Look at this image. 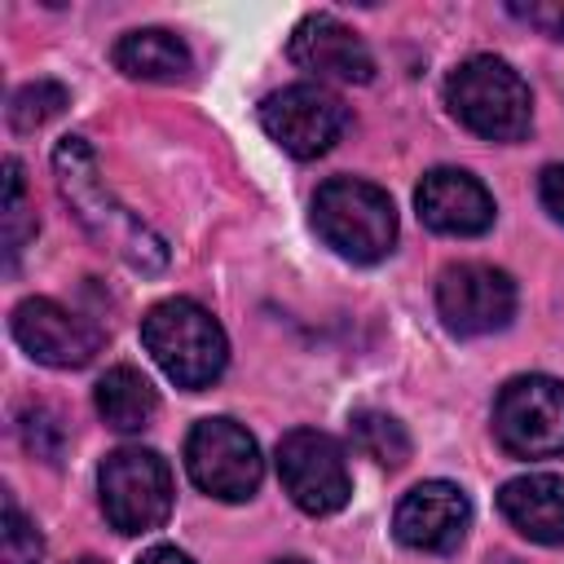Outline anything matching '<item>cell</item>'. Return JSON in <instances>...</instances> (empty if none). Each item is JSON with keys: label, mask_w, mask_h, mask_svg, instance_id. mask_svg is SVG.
<instances>
[{"label": "cell", "mask_w": 564, "mask_h": 564, "mask_svg": "<svg viewBox=\"0 0 564 564\" xmlns=\"http://www.w3.org/2000/svg\"><path fill=\"white\" fill-rule=\"evenodd\" d=\"M53 176L57 189L70 207V216L84 225V234L110 251L115 260H123L137 273H159L167 264V242L137 216L128 212L101 181V167L93 159V150L79 137H62L53 150Z\"/></svg>", "instance_id": "obj_1"}, {"label": "cell", "mask_w": 564, "mask_h": 564, "mask_svg": "<svg viewBox=\"0 0 564 564\" xmlns=\"http://www.w3.org/2000/svg\"><path fill=\"white\" fill-rule=\"evenodd\" d=\"M141 344L176 388H207L225 375L229 344L220 322L194 300H163L141 317Z\"/></svg>", "instance_id": "obj_2"}, {"label": "cell", "mask_w": 564, "mask_h": 564, "mask_svg": "<svg viewBox=\"0 0 564 564\" xmlns=\"http://www.w3.org/2000/svg\"><path fill=\"white\" fill-rule=\"evenodd\" d=\"M449 115L485 141H520L533 123L529 84L502 57H467L445 79Z\"/></svg>", "instance_id": "obj_3"}, {"label": "cell", "mask_w": 564, "mask_h": 564, "mask_svg": "<svg viewBox=\"0 0 564 564\" xmlns=\"http://www.w3.org/2000/svg\"><path fill=\"white\" fill-rule=\"evenodd\" d=\"M313 229L335 256L352 264H375L397 242V212L379 185L335 176L313 198Z\"/></svg>", "instance_id": "obj_4"}, {"label": "cell", "mask_w": 564, "mask_h": 564, "mask_svg": "<svg viewBox=\"0 0 564 564\" xmlns=\"http://www.w3.org/2000/svg\"><path fill=\"white\" fill-rule=\"evenodd\" d=\"M101 511L119 533H150L172 511V471L154 449L123 445L97 471Z\"/></svg>", "instance_id": "obj_5"}, {"label": "cell", "mask_w": 564, "mask_h": 564, "mask_svg": "<svg viewBox=\"0 0 564 564\" xmlns=\"http://www.w3.org/2000/svg\"><path fill=\"white\" fill-rule=\"evenodd\" d=\"M185 471L203 494H212L220 502H242L260 489L264 458H260L256 436L242 423L203 419L185 436Z\"/></svg>", "instance_id": "obj_6"}, {"label": "cell", "mask_w": 564, "mask_h": 564, "mask_svg": "<svg viewBox=\"0 0 564 564\" xmlns=\"http://www.w3.org/2000/svg\"><path fill=\"white\" fill-rule=\"evenodd\" d=\"M494 436L511 458L564 454V383L546 375L511 379L494 401Z\"/></svg>", "instance_id": "obj_7"}, {"label": "cell", "mask_w": 564, "mask_h": 564, "mask_svg": "<svg viewBox=\"0 0 564 564\" xmlns=\"http://www.w3.org/2000/svg\"><path fill=\"white\" fill-rule=\"evenodd\" d=\"M278 476L291 502L308 516H330L352 494L339 441L317 427H295L278 441Z\"/></svg>", "instance_id": "obj_8"}, {"label": "cell", "mask_w": 564, "mask_h": 564, "mask_svg": "<svg viewBox=\"0 0 564 564\" xmlns=\"http://www.w3.org/2000/svg\"><path fill=\"white\" fill-rule=\"evenodd\" d=\"M260 128L295 159L326 154L348 128V106L322 84H291L260 101Z\"/></svg>", "instance_id": "obj_9"}, {"label": "cell", "mask_w": 564, "mask_h": 564, "mask_svg": "<svg viewBox=\"0 0 564 564\" xmlns=\"http://www.w3.org/2000/svg\"><path fill=\"white\" fill-rule=\"evenodd\" d=\"M436 313L445 330L458 339L502 330L516 313V282L502 269L480 264V260L449 264L436 282Z\"/></svg>", "instance_id": "obj_10"}, {"label": "cell", "mask_w": 564, "mask_h": 564, "mask_svg": "<svg viewBox=\"0 0 564 564\" xmlns=\"http://www.w3.org/2000/svg\"><path fill=\"white\" fill-rule=\"evenodd\" d=\"M9 330L22 344V352H31L40 366L53 370H79L101 352V330L48 295L22 300L9 317Z\"/></svg>", "instance_id": "obj_11"}, {"label": "cell", "mask_w": 564, "mask_h": 564, "mask_svg": "<svg viewBox=\"0 0 564 564\" xmlns=\"http://www.w3.org/2000/svg\"><path fill=\"white\" fill-rule=\"evenodd\" d=\"M467 524H471V502L449 480H423V485H414L397 502V516H392L397 542H405L410 551H432V555L454 551L463 542Z\"/></svg>", "instance_id": "obj_12"}, {"label": "cell", "mask_w": 564, "mask_h": 564, "mask_svg": "<svg viewBox=\"0 0 564 564\" xmlns=\"http://www.w3.org/2000/svg\"><path fill=\"white\" fill-rule=\"evenodd\" d=\"M291 62L317 79H339V84H366L375 75V57L361 44L352 26H344L330 13H308L286 44Z\"/></svg>", "instance_id": "obj_13"}, {"label": "cell", "mask_w": 564, "mask_h": 564, "mask_svg": "<svg viewBox=\"0 0 564 564\" xmlns=\"http://www.w3.org/2000/svg\"><path fill=\"white\" fill-rule=\"evenodd\" d=\"M414 207L427 229L454 234V238H476L494 225L489 189L463 167H432L414 189Z\"/></svg>", "instance_id": "obj_14"}, {"label": "cell", "mask_w": 564, "mask_h": 564, "mask_svg": "<svg viewBox=\"0 0 564 564\" xmlns=\"http://www.w3.org/2000/svg\"><path fill=\"white\" fill-rule=\"evenodd\" d=\"M498 511L529 542L564 546V476L533 471V476L507 480L502 494H498Z\"/></svg>", "instance_id": "obj_15"}, {"label": "cell", "mask_w": 564, "mask_h": 564, "mask_svg": "<svg viewBox=\"0 0 564 564\" xmlns=\"http://www.w3.org/2000/svg\"><path fill=\"white\" fill-rule=\"evenodd\" d=\"M115 66L128 75V79H176L189 70V48L181 35L163 31V26H141V31H128L115 48H110Z\"/></svg>", "instance_id": "obj_16"}, {"label": "cell", "mask_w": 564, "mask_h": 564, "mask_svg": "<svg viewBox=\"0 0 564 564\" xmlns=\"http://www.w3.org/2000/svg\"><path fill=\"white\" fill-rule=\"evenodd\" d=\"M159 410V397L150 388V379L132 366H110L97 379V414L115 427V432H141Z\"/></svg>", "instance_id": "obj_17"}, {"label": "cell", "mask_w": 564, "mask_h": 564, "mask_svg": "<svg viewBox=\"0 0 564 564\" xmlns=\"http://www.w3.org/2000/svg\"><path fill=\"white\" fill-rule=\"evenodd\" d=\"M348 441L361 458L379 463V467H401L410 458V432L401 419L383 414V410H357L348 419Z\"/></svg>", "instance_id": "obj_18"}, {"label": "cell", "mask_w": 564, "mask_h": 564, "mask_svg": "<svg viewBox=\"0 0 564 564\" xmlns=\"http://www.w3.org/2000/svg\"><path fill=\"white\" fill-rule=\"evenodd\" d=\"M13 427H18V441H22L26 454H35V458H44V463H57V458H62V449H66V423H62V414H57L48 401H26V405H18Z\"/></svg>", "instance_id": "obj_19"}, {"label": "cell", "mask_w": 564, "mask_h": 564, "mask_svg": "<svg viewBox=\"0 0 564 564\" xmlns=\"http://www.w3.org/2000/svg\"><path fill=\"white\" fill-rule=\"evenodd\" d=\"M66 110V88L57 79H31L9 97V128L13 132H35L48 119Z\"/></svg>", "instance_id": "obj_20"}, {"label": "cell", "mask_w": 564, "mask_h": 564, "mask_svg": "<svg viewBox=\"0 0 564 564\" xmlns=\"http://www.w3.org/2000/svg\"><path fill=\"white\" fill-rule=\"evenodd\" d=\"M31 238H35V216H26L22 163L18 159H4V260L13 264Z\"/></svg>", "instance_id": "obj_21"}, {"label": "cell", "mask_w": 564, "mask_h": 564, "mask_svg": "<svg viewBox=\"0 0 564 564\" xmlns=\"http://www.w3.org/2000/svg\"><path fill=\"white\" fill-rule=\"evenodd\" d=\"M44 555V538L35 529V520H26V511L13 502V494H4V524H0V564H40Z\"/></svg>", "instance_id": "obj_22"}, {"label": "cell", "mask_w": 564, "mask_h": 564, "mask_svg": "<svg viewBox=\"0 0 564 564\" xmlns=\"http://www.w3.org/2000/svg\"><path fill=\"white\" fill-rule=\"evenodd\" d=\"M520 22H529L533 31L551 35V40H564V0H529V4H507Z\"/></svg>", "instance_id": "obj_23"}, {"label": "cell", "mask_w": 564, "mask_h": 564, "mask_svg": "<svg viewBox=\"0 0 564 564\" xmlns=\"http://www.w3.org/2000/svg\"><path fill=\"white\" fill-rule=\"evenodd\" d=\"M542 203H546V212L564 225V163H555V167L542 172Z\"/></svg>", "instance_id": "obj_24"}, {"label": "cell", "mask_w": 564, "mask_h": 564, "mask_svg": "<svg viewBox=\"0 0 564 564\" xmlns=\"http://www.w3.org/2000/svg\"><path fill=\"white\" fill-rule=\"evenodd\" d=\"M137 564H194L185 551H176V546H150Z\"/></svg>", "instance_id": "obj_25"}, {"label": "cell", "mask_w": 564, "mask_h": 564, "mask_svg": "<svg viewBox=\"0 0 564 564\" xmlns=\"http://www.w3.org/2000/svg\"><path fill=\"white\" fill-rule=\"evenodd\" d=\"M70 564H101L97 555H79V560H70Z\"/></svg>", "instance_id": "obj_26"}, {"label": "cell", "mask_w": 564, "mask_h": 564, "mask_svg": "<svg viewBox=\"0 0 564 564\" xmlns=\"http://www.w3.org/2000/svg\"><path fill=\"white\" fill-rule=\"evenodd\" d=\"M273 564H308V560H295V555H286V560H273Z\"/></svg>", "instance_id": "obj_27"}]
</instances>
